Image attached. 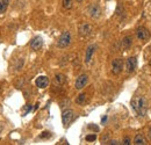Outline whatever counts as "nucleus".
Masks as SVG:
<instances>
[{"instance_id": "13", "label": "nucleus", "mask_w": 151, "mask_h": 145, "mask_svg": "<svg viewBox=\"0 0 151 145\" xmlns=\"http://www.w3.org/2000/svg\"><path fill=\"white\" fill-rule=\"evenodd\" d=\"M134 144L135 145H144V144H146V140L143 135H137L134 138Z\"/></svg>"}, {"instance_id": "11", "label": "nucleus", "mask_w": 151, "mask_h": 145, "mask_svg": "<svg viewBox=\"0 0 151 145\" xmlns=\"http://www.w3.org/2000/svg\"><path fill=\"white\" fill-rule=\"evenodd\" d=\"M78 31H79V35H80V36H89V35L92 33V27H91L90 25H87V23H84V25H82V26L79 27Z\"/></svg>"}, {"instance_id": "19", "label": "nucleus", "mask_w": 151, "mask_h": 145, "mask_svg": "<svg viewBox=\"0 0 151 145\" xmlns=\"http://www.w3.org/2000/svg\"><path fill=\"white\" fill-rule=\"evenodd\" d=\"M97 139V135L95 133H92V135H87L86 136V140L87 142H94Z\"/></svg>"}, {"instance_id": "7", "label": "nucleus", "mask_w": 151, "mask_h": 145, "mask_svg": "<svg viewBox=\"0 0 151 145\" xmlns=\"http://www.w3.org/2000/svg\"><path fill=\"white\" fill-rule=\"evenodd\" d=\"M136 36L141 41H146L150 37V33L145 27H138L136 30Z\"/></svg>"}, {"instance_id": "6", "label": "nucleus", "mask_w": 151, "mask_h": 145, "mask_svg": "<svg viewBox=\"0 0 151 145\" xmlns=\"http://www.w3.org/2000/svg\"><path fill=\"white\" fill-rule=\"evenodd\" d=\"M89 83V77L87 75H82L77 78V80H76V84H74V87L77 90H83Z\"/></svg>"}, {"instance_id": "18", "label": "nucleus", "mask_w": 151, "mask_h": 145, "mask_svg": "<svg viewBox=\"0 0 151 145\" xmlns=\"http://www.w3.org/2000/svg\"><path fill=\"white\" fill-rule=\"evenodd\" d=\"M85 100H86V94H85V93H82V94L78 95V98H77V100H76V102H77L78 105H83V103L85 102Z\"/></svg>"}, {"instance_id": "12", "label": "nucleus", "mask_w": 151, "mask_h": 145, "mask_svg": "<svg viewBox=\"0 0 151 145\" xmlns=\"http://www.w3.org/2000/svg\"><path fill=\"white\" fill-rule=\"evenodd\" d=\"M95 49H97V45H90L86 50V55H85V63L86 64H90L92 57H93V53L95 52Z\"/></svg>"}, {"instance_id": "22", "label": "nucleus", "mask_w": 151, "mask_h": 145, "mask_svg": "<svg viewBox=\"0 0 151 145\" xmlns=\"http://www.w3.org/2000/svg\"><path fill=\"white\" fill-rule=\"evenodd\" d=\"M89 128H90V129H93L94 131H98V130H99V128H98V127H95V125H92V124H91V125H89Z\"/></svg>"}, {"instance_id": "24", "label": "nucleus", "mask_w": 151, "mask_h": 145, "mask_svg": "<svg viewBox=\"0 0 151 145\" xmlns=\"http://www.w3.org/2000/svg\"><path fill=\"white\" fill-rule=\"evenodd\" d=\"M148 135H149V138H150V140H151V128H150V130H149V133H148Z\"/></svg>"}, {"instance_id": "8", "label": "nucleus", "mask_w": 151, "mask_h": 145, "mask_svg": "<svg viewBox=\"0 0 151 145\" xmlns=\"http://www.w3.org/2000/svg\"><path fill=\"white\" fill-rule=\"evenodd\" d=\"M137 67V59L135 57H130L127 59L126 62V70L128 73H132V72L136 70Z\"/></svg>"}, {"instance_id": "17", "label": "nucleus", "mask_w": 151, "mask_h": 145, "mask_svg": "<svg viewBox=\"0 0 151 145\" xmlns=\"http://www.w3.org/2000/svg\"><path fill=\"white\" fill-rule=\"evenodd\" d=\"M62 4H63V7H64L65 10H71L73 1H72V0H63Z\"/></svg>"}, {"instance_id": "15", "label": "nucleus", "mask_w": 151, "mask_h": 145, "mask_svg": "<svg viewBox=\"0 0 151 145\" xmlns=\"http://www.w3.org/2000/svg\"><path fill=\"white\" fill-rule=\"evenodd\" d=\"M122 47H123L124 50H127V49H129V48L131 47V37H130V36H126V37L123 38V41H122Z\"/></svg>"}, {"instance_id": "3", "label": "nucleus", "mask_w": 151, "mask_h": 145, "mask_svg": "<svg viewBox=\"0 0 151 145\" xmlns=\"http://www.w3.org/2000/svg\"><path fill=\"white\" fill-rule=\"evenodd\" d=\"M122 68H123V60L121 58H115L113 62H112V72L113 75L117 76L122 72Z\"/></svg>"}, {"instance_id": "2", "label": "nucleus", "mask_w": 151, "mask_h": 145, "mask_svg": "<svg viewBox=\"0 0 151 145\" xmlns=\"http://www.w3.org/2000/svg\"><path fill=\"white\" fill-rule=\"evenodd\" d=\"M70 43H71V34L69 31H64L57 42V47L58 48H66L70 45Z\"/></svg>"}, {"instance_id": "25", "label": "nucleus", "mask_w": 151, "mask_h": 145, "mask_svg": "<svg viewBox=\"0 0 151 145\" xmlns=\"http://www.w3.org/2000/svg\"><path fill=\"white\" fill-rule=\"evenodd\" d=\"M106 120H107V116H105V117H102V123H105V122H106Z\"/></svg>"}, {"instance_id": "20", "label": "nucleus", "mask_w": 151, "mask_h": 145, "mask_svg": "<svg viewBox=\"0 0 151 145\" xmlns=\"http://www.w3.org/2000/svg\"><path fill=\"white\" fill-rule=\"evenodd\" d=\"M51 135H50V132H48V131H44V132H42V135L40 136L41 138H49Z\"/></svg>"}, {"instance_id": "21", "label": "nucleus", "mask_w": 151, "mask_h": 145, "mask_svg": "<svg viewBox=\"0 0 151 145\" xmlns=\"http://www.w3.org/2000/svg\"><path fill=\"white\" fill-rule=\"evenodd\" d=\"M122 144H124V145H129L130 144V139L128 138V137H124L123 138V143Z\"/></svg>"}, {"instance_id": "5", "label": "nucleus", "mask_w": 151, "mask_h": 145, "mask_svg": "<svg viewBox=\"0 0 151 145\" xmlns=\"http://www.w3.org/2000/svg\"><path fill=\"white\" fill-rule=\"evenodd\" d=\"M74 117V113L71 109H65L62 114V122L64 124V127H69V124L72 122Z\"/></svg>"}, {"instance_id": "14", "label": "nucleus", "mask_w": 151, "mask_h": 145, "mask_svg": "<svg viewBox=\"0 0 151 145\" xmlns=\"http://www.w3.org/2000/svg\"><path fill=\"white\" fill-rule=\"evenodd\" d=\"M8 5H10L8 0H0V14H3L7 11Z\"/></svg>"}, {"instance_id": "9", "label": "nucleus", "mask_w": 151, "mask_h": 145, "mask_svg": "<svg viewBox=\"0 0 151 145\" xmlns=\"http://www.w3.org/2000/svg\"><path fill=\"white\" fill-rule=\"evenodd\" d=\"M42 47H43V38H42L41 36H36V37H34V38L30 41V48H32V50L37 51V50H40Z\"/></svg>"}, {"instance_id": "23", "label": "nucleus", "mask_w": 151, "mask_h": 145, "mask_svg": "<svg viewBox=\"0 0 151 145\" xmlns=\"http://www.w3.org/2000/svg\"><path fill=\"white\" fill-rule=\"evenodd\" d=\"M107 144H111V145H116V144H119V142H117V140H111V142H108Z\"/></svg>"}, {"instance_id": "26", "label": "nucleus", "mask_w": 151, "mask_h": 145, "mask_svg": "<svg viewBox=\"0 0 151 145\" xmlns=\"http://www.w3.org/2000/svg\"><path fill=\"white\" fill-rule=\"evenodd\" d=\"M77 1H78V3H82V1H84V0H77Z\"/></svg>"}, {"instance_id": "16", "label": "nucleus", "mask_w": 151, "mask_h": 145, "mask_svg": "<svg viewBox=\"0 0 151 145\" xmlns=\"http://www.w3.org/2000/svg\"><path fill=\"white\" fill-rule=\"evenodd\" d=\"M65 80H66V78H65L64 75H57L56 78H55V81H56L58 85H63V84L65 83Z\"/></svg>"}, {"instance_id": "1", "label": "nucleus", "mask_w": 151, "mask_h": 145, "mask_svg": "<svg viewBox=\"0 0 151 145\" xmlns=\"http://www.w3.org/2000/svg\"><path fill=\"white\" fill-rule=\"evenodd\" d=\"M131 107L136 114L144 117L148 113V101L143 95H137L131 100Z\"/></svg>"}, {"instance_id": "4", "label": "nucleus", "mask_w": 151, "mask_h": 145, "mask_svg": "<svg viewBox=\"0 0 151 145\" xmlns=\"http://www.w3.org/2000/svg\"><path fill=\"white\" fill-rule=\"evenodd\" d=\"M87 12H89V15L91 18H93V19H98L101 15V8H100V6L98 4L90 5L89 8H87Z\"/></svg>"}, {"instance_id": "10", "label": "nucleus", "mask_w": 151, "mask_h": 145, "mask_svg": "<svg viewBox=\"0 0 151 145\" xmlns=\"http://www.w3.org/2000/svg\"><path fill=\"white\" fill-rule=\"evenodd\" d=\"M35 84H36V86H37L38 88H45V87H48V85H49V79H48V77H45V76H40L38 78H36Z\"/></svg>"}]
</instances>
